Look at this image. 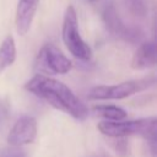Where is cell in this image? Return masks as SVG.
Returning a JSON list of instances; mask_svg holds the SVG:
<instances>
[{"mask_svg":"<svg viewBox=\"0 0 157 157\" xmlns=\"http://www.w3.org/2000/svg\"><path fill=\"white\" fill-rule=\"evenodd\" d=\"M109 145L119 157H126L130 152L128 137H108Z\"/></svg>","mask_w":157,"mask_h":157,"instance_id":"4fadbf2b","label":"cell"},{"mask_svg":"<svg viewBox=\"0 0 157 157\" xmlns=\"http://www.w3.org/2000/svg\"><path fill=\"white\" fill-rule=\"evenodd\" d=\"M156 44L153 40L142 42L135 50L130 66L135 70H145L156 65Z\"/></svg>","mask_w":157,"mask_h":157,"instance_id":"9c48e42d","label":"cell"},{"mask_svg":"<svg viewBox=\"0 0 157 157\" xmlns=\"http://www.w3.org/2000/svg\"><path fill=\"white\" fill-rule=\"evenodd\" d=\"M102 18L107 31L119 40L129 44H139L145 37L144 29L135 23L126 22L113 2L105 4L102 9Z\"/></svg>","mask_w":157,"mask_h":157,"instance_id":"277c9868","label":"cell"},{"mask_svg":"<svg viewBox=\"0 0 157 157\" xmlns=\"http://www.w3.org/2000/svg\"><path fill=\"white\" fill-rule=\"evenodd\" d=\"M61 37L66 49L78 60L88 61L92 58L91 47L82 39L78 31V21L76 10L72 5H69L64 13Z\"/></svg>","mask_w":157,"mask_h":157,"instance_id":"5b68a950","label":"cell"},{"mask_svg":"<svg viewBox=\"0 0 157 157\" xmlns=\"http://www.w3.org/2000/svg\"><path fill=\"white\" fill-rule=\"evenodd\" d=\"M86 157H112V156H109V155L105 153V152H94V153L87 155Z\"/></svg>","mask_w":157,"mask_h":157,"instance_id":"2e32d148","label":"cell"},{"mask_svg":"<svg viewBox=\"0 0 157 157\" xmlns=\"http://www.w3.org/2000/svg\"><path fill=\"white\" fill-rule=\"evenodd\" d=\"M37 120L31 115H23L16 120L7 134V144L15 147H22L32 144L37 136Z\"/></svg>","mask_w":157,"mask_h":157,"instance_id":"52a82bcc","label":"cell"},{"mask_svg":"<svg viewBox=\"0 0 157 157\" xmlns=\"http://www.w3.org/2000/svg\"><path fill=\"white\" fill-rule=\"evenodd\" d=\"M16 60V44L12 36H7L0 44V74L10 67Z\"/></svg>","mask_w":157,"mask_h":157,"instance_id":"30bf717a","label":"cell"},{"mask_svg":"<svg viewBox=\"0 0 157 157\" xmlns=\"http://www.w3.org/2000/svg\"><path fill=\"white\" fill-rule=\"evenodd\" d=\"M92 112L97 117H101V118H103L105 120H112V121L123 120L126 117V112L123 108H120L118 105H110V104L94 105L92 108Z\"/></svg>","mask_w":157,"mask_h":157,"instance_id":"8fae6325","label":"cell"},{"mask_svg":"<svg viewBox=\"0 0 157 157\" xmlns=\"http://www.w3.org/2000/svg\"><path fill=\"white\" fill-rule=\"evenodd\" d=\"M39 0H18L16 6L15 15V25L18 34L25 36L33 22L36 12L38 10Z\"/></svg>","mask_w":157,"mask_h":157,"instance_id":"ba28073f","label":"cell"},{"mask_svg":"<svg viewBox=\"0 0 157 157\" xmlns=\"http://www.w3.org/2000/svg\"><path fill=\"white\" fill-rule=\"evenodd\" d=\"M0 157H29L28 152L26 150H23L22 147H15V146H10L7 148H5Z\"/></svg>","mask_w":157,"mask_h":157,"instance_id":"9a60e30c","label":"cell"},{"mask_svg":"<svg viewBox=\"0 0 157 157\" xmlns=\"http://www.w3.org/2000/svg\"><path fill=\"white\" fill-rule=\"evenodd\" d=\"M123 4L125 5L126 10L131 16L136 18H145L147 13V7L144 0H123Z\"/></svg>","mask_w":157,"mask_h":157,"instance_id":"7c38bea8","label":"cell"},{"mask_svg":"<svg viewBox=\"0 0 157 157\" xmlns=\"http://www.w3.org/2000/svg\"><path fill=\"white\" fill-rule=\"evenodd\" d=\"M97 129L108 137H129L141 136L145 139L152 150L156 152V134H157V119L156 117H147L135 120H104L97 125Z\"/></svg>","mask_w":157,"mask_h":157,"instance_id":"7a4b0ae2","label":"cell"},{"mask_svg":"<svg viewBox=\"0 0 157 157\" xmlns=\"http://www.w3.org/2000/svg\"><path fill=\"white\" fill-rule=\"evenodd\" d=\"M9 120H10V104L5 98L0 97V132L5 131Z\"/></svg>","mask_w":157,"mask_h":157,"instance_id":"5bb4252c","label":"cell"},{"mask_svg":"<svg viewBox=\"0 0 157 157\" xmlns=\"http://www.w3.org/2000/svg\"><path fill=\"white\" fill-rule=\"evenodd\" d=\"M156 77L147 76L144 78L129 80L115 85H101L91 88L87 93V98L91 101H112V99H124L139 92L146 91L155 86Z\"/></svg>","mask_w":157,"mask_h":157,"instance_id":"3957f363","label":"cell"},{"mask_svg":"<svg viewBox=\"0 0 157 157\" xmlns=\"http://www.w3.org/2000/svg\"><path fill=\"white\" fill-rule=\"evenodd\" d=\"M34 70L40 75H63L72 69V63L54 44H44L34 60Z\"/></svg>","mask_w":157,"mask_h":157,"instance_id":"8992f818","label":"cell"},{"mask_svg":"<svg viewBox=\"0 0 157 157\" xmlns=\"http://www.w3.org/2000/svg\"><path fill=\"white\" fill-rule=\"evenodd\" d=\"M25 88L53 108L69 114L78 121L86 120L90 115L86 104L65 83L50 76L37 74L26 82Z\"/></svg>","mask_w":157,"mask_h":157,"instance_id":"6da1fadb","label":"cell"}]
</instances>
